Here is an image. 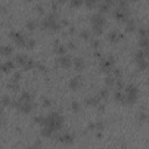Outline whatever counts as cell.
<instances>
[{
	"mask_svg": "<svg viewBox=\"0 0 149 149\" xmlns=\"http://www.w3.org/2000/svg\"><path fill=\"white\" fill-rule=\"evenodd\" d=\"M71 107H72V109H73V112H79V109H80V105H79V102L78 101H72V104H71Z\"/></svg>",
	"mask_w": 149,
	"mask_h": 149,
	"instance_id": "39",
	"label": "cell"
},
{
	"mask_svg": "<svg viewBox=\"0 0 149 149\" xmlns=\"http://www.w3.org/2000/svg\"><path fill=\"white\" fill-rule=\"evenodd\" d=\"M35 66H36L38 70H41V71H47V68H45L42 63H35Z\"/></svg>",
	"mask_w": 149,
	"mask_h": 149,
	"instance_id": "49",
	"label": "cell"
},
{
	"mask_svg": "<svg viewBox=\"0 0 149 149\" xmlns=\"http://www.w3.org/2000/svg\"><path fill=\"white\" fill-rule=\"evenodd\" d=\"M58 64L62 68H64V69H69L71 66V64H72V59H71L70 55H63V56H61L58 58Z\"/></svg>",
	"mask_w": 149,
	"mask_h": 149,
	"instance_id": "9",
	"label": "cell"
},
{
	"mask_svg": "<svg viewBox=\"0 0 149 149\" xmlns=\"http://www.w3.org/2000/svg\"><path fill=\"white\" fill-rule=\"evenodd\" d=\"M90 21L92 23V26H97V27H101L104 28L105 24H106V19L102 14L100 13H94L90 16Z\"/></svg>",
	"mask_w": 149,
	"mask_h": 149,
	"instance_id": "6",
	"label": "cell"
},
{
	"mask_svg": "<svg viewBox=\"0 0 149 149\" xmlns=\"http://www.w3.org/2000/svg\"><path fill=\"white\" fill-rule=\"evenodd\" d=\"M37 27V22L35 20H28L26 22V28L29 29V30H35Z\"/></svg>",
	"mask_w": 149,
	"mask_h": 149,
	"instance_id": "29",
	"label": "cell"
},
{
	"mask_svg": "<svg viewBox=\"0 0 149 149\" xmlns=\"http://www.w3.org/2000/svg\"><path fill=\"white\" fill-rule=\"evenodd\" d=\"M58 1H52L51 2V9H52V12H56V13H58L57 10H58Z\"/></svg>",
	"mask_w": 149,
	"mask_h": 149,
	"instance_id": "45",
	"label": "cell"
},
{
	"mask_svg": "<svg viewBox=\"0 0 149 149\" xmlns=\"http://www.w3.org/2000/svg\"><path fill=\"white\" fill-rule=\"evenodd\" d=\"M136 64H137V68H139L140 71H143V70H146L148 68V61L147 59H142V61L137 62Z\"/></svg>",
	"mask_w": 149,
	"mask_h": 149,
	"instance_id": "32",
	"label": "cell"
},
{
	"mask_svg": "<svg viewBox=\"0 0 149 149\" xmlns=\"http://www.w3.org/2000/svg\"><path fill=\"white\" fill-rule=\"evenodd\" d=\"M14 68H15V65H14V63H13L12 61H6L5 63L0 64V71L3 72V73H8V72L12 71Z\"/></svg>",
	"mask_w": 149,
	"mask_h": 149,
	"instance_id": "12",
	"label": "cell"
},
{
	"mask_svg": "<svg viewBox=\"0 0 149 149\" xmlns=\"http://www.w3.org/2000/svg\"><path fill=\"white\" fill-rule=\"evenodd\" d=\"M114 99H115L118 102L122 104V105H125V104H126V94L121 93L120 91L114 92Z\"/></svg>",
	"mask_w": 149,
	"mask_h": 149,
	"instance_id": "21",
	"label": "cell"
},
{
	"mask_svg": "<svg viewBox=\"0 0 149 149\" xmlns=\"http://www.w3.org/2000/svg\"><path fill=\"white\" fill-rule=\"evenodd\" d=\"M139 36H140V37H147V36H148V30H147V28L140 27V28H139Z\"/></svg>",
	"mask_w": 149,
	"mask_h": 149,
	"instance_id": "35",
	"label": "cell"
},
{
	"mask_svg": "<svg viewBox=\"0 0 149 149\" xmlns=\"http://www.w3.org/2000/svg\"><path fill=\"white\" fill-rule=\"evenodd\" d=\"M139 45H140V49H142V50L149 49V47H148V36L147 37H140L139 38Z\"/></svg>",
	"mask_w": 149,
	"mask_h": 149,
	"instance_id": "24",
	"label": "cell"
},
{
	"mask_svg": "<svg viewBox=\"0 0 149 149\" xmlns=\"http://www.w3.org/2000/svg\"><path fill=\"white\" fill-rule=\"evenodd\" d=\"M54 51H55V54L63 56V55H65V52H66V47H65L64 44H59L58 41H56L55 44H54Z\"/></svg>",
	"mask_w": 149,
	"mask_h": 149,
	"instance_id": "14",
	"label": "cell"
},
{
	"mask_svg": "<svg viewBox=\"0 0 149 149\" xmlns=\"http://www.w3.org/2000/svg\"><path fill=\"white\" fill-rule=\"evenodd\" d=\"M20 79H21V73H20V72L14 73L13 77L10 78V80L8 81L7 87L10 88V90H13V91H17V90L20 88V84H19Z\"/></svg>",
	"mask_w": 149,
	"mask_h": 149,
	"instance_id": "7",
	"label": "cell"
},
{
	"mask_svg": "<svg viewBox=\"0 0 149 149\" xmlns=\"http://www.w3.org/2000/svg\"><path fill=\"white\" fill-rule=\"evenodd\" d=\"M100 97L99 95H91L88 98L85 99V102L88 105V106H98L100 104Z\"/></svg>",
	"mask_w": 149,
	"mask_h": 149,
	"instance_id": "15",
	"label": "cell"
},
{
	"mask_svg": "<svg viewBox=\"0 0 149 149\" xmlns=\"http://www.w3.org/2000/svg\"><path fill=\"white\" fill-rule=\"evenodd\" d=\"M93 56H95L97 58H100V57H101V54H100L99 51H95V52L93 54Z\"/></svg>",
	"mask_w": 149,
	"mask_h": 149,
	"instance_id": "54",
	"label": "cell"
},
{
	"mask_svg": "<svg viewBox=\"0 0 149 149\" xmlns=\"http://www.w3.org/2000/svg\"><path fill=\"white\" fill-rule=\"evenodd\" d=\"M85 5H86L88 8H93V7L97 5V1H95V0H85Z\"/></svg>",
	"mask_w": 149,
	"mask_h": 149,
	"instance_id": "42",
	"label": "cell"
},
{
	"mask_svg": "<svg viewBox=\"0 0 149 149\" xmlns=\"http://www.w3.org/2000/svg\"><path fill=\"white\" fill-rule=\"evenodd\" d=\"M107 38H108V41L112 42V43H118L121 38H123V34L119 33L118 30H112V31L108 33Z\"/></svg>",
	"mask_w": 149,
	"mask_h": 149,
	"instance_id": "8",
	"label": "cell"
},
{
	"mask_svg": "<svg viewBox=\"0 0 149 149\" xmlns=\"http://www.w3.org/2000/svg\"><path fill=\"white\" fill-rule=\"evenodd\" d=\"M34 121L41 126H43V122H44V116L43 115H38V116H35L34 118Z\"/></svg>",
	"mask_w": 149,
	"mask_h": 149,
	"instance_id": "40",
	"label": "cell"
},
{
	"mask_svg": "<svg viewBox=\"0 0 149 149\" xmlns=\"http://www.w3.org/2000/svg\"><path fill=\"white\" fill-rule=\"evenodd\" d=\"M29 149H42V146H41V141H35V143L29 148Z\"/></svg>",
	"mask_w": 149,
	"mask_h": 149,
	"instance_id": "47",
	"label": "cell"
},
{
	"mask_svg": "<svg viewBox=\"0 0 149 149\" xmlns=\"http://www.w3.org/2000/svg\"><path fill=\"white\" fill-rule=\"evenodd\" d=\"M94 126H95V130H99V132H102V129H104V127H105V125H104V122H102L101 120L94 122Z\"/></svg>",
	"mask_w": 149,
	"mask_h": 149,
	"instance_id": "37",
	"label": "cell"
},
{
	"mask_svg": "<svg viewBox=\"0 0 149 149\" xmlns=\"http://www.w3.org/2000/svg\"><path fill=\"white\" fill-rule=\"evenodd\" d=\"M1 112H2V106L0 105V114H1Z\"/></svg>",
	"mask_w": 149,
	"mask_h": 149,
	"instance_id": "59",
	"label": "cell"
},
{
	"mask_svg": "<svg viewBox=\"0 0 149 149\" xmlns=\"http://www.w3.org/2000/svg\"><path fill=\"white\" fill-rule=\"evenodd\" d=\"M63 123H64V118L59 113L52 112L48 116H44V122L42 127H50L54 132H56L63 127Z\"/></svg>",
	"mask_w": 149,
	"mask_h": 149,
	"instance_id": "1",
	"label": "cell"
},
{
	"mask_svg": "<svg viewBox=\"0 0 149 149\" xmlns=\"http://www.w3.org/2000/svg\"><path fill=\"white\" fill-rule=\"evenodd\" d=\"M79 36L81 37V38H84V40H88L90 38V30H87V29H83V30H80V33H79Z\"/></svg>",
	"mask_w": 149,
	"mask_h": 149,
	"instance_id": "33",
	"label": "cell"
},
{
	"mask_svg": "<svg viewBox=\"0 0 149 149\" xmlns=\"http://www.w3.org/2000/svg\"><path fill=\"white\" fill-rule=\"evenodd\" d=\"M0 10H1V12H5V10H6V8H5L3 6H0Z\"/></svg>",
	"mask_w": 149,
	"mask_h": 149,
	"instance_id": "57",
	"label": "cell"
},
{
	"mask_svg": "<svg viewBox=\"0 0 149 149\" xmlns=\"http://www.w3.org/2000/svg\"><path fill=\"white\" fill-rule=\"evenodd\" d=\"M81 3H83L81 0H72V1L70 2V5H71L72 7H78V6H80Z\"/></svg>",
	"mask_w": 149,
	"mask_h": 149,
	"instance_id": "48",
	"label": "cell"
},
{
	"mask_svg": "<svg viewBox=\"0 0 149 149\" xmlns=\"http://www.w3.org/2000/svg\"><path fill=\"white\" fill-rule=\"evenodd\" d=\"M52 133H54V130L50 127H42V129H41V134L44 137H50L52 135Z\"/></svg>",
	"mask_w": 149,
	"mask_h": 149,
	"instance_id": "28",
	"label": "cell"
},
{
	"mask_svg": "<svg viewBox=\"0 0 149 149\" xmlns=\"http://www.w3.org/2000/svg\"><path fill=\"white\" fill-rule=\"evenodd\" d=\"M12 101H13V99L9 95H3L0 100V104H1V106H12Z\"/></svg>",
	"mask_w": 149,
	"mask_h": 149,
	"instance_id": "25",
	"label": "cell"
},
{
	"mask_svg": "<svg viewBox=\"0 0 149 149\" xmlns=\"http://www.w3.org/2000/svg\"><path fill=\"white\" fill-rule=\"evenodd\" d=\"M136 119H137L139 122H144V121H147V119H148V114H147L144 111H140V112L136 114Z\"/></svg>",
	"mask_w": 149,
	"mask_h": 149,
	"instance_id": "27",
	"label": "cell"
},
{
	"mask_svg": "<svg viewBox=\"0 0 149 149\" xmlns=\"http://www.w3.org/2000/svg\"><path fill=\"white\" fill-rule=\"evenodd\" d=\"M98 111L102 113V112L105 111V105H102V104H99V105H98Z\"/></svg>",
	"mask_w": 149,
	"mask_h": 149,
	"instance_id": "53",
	"label": "cell"
},
{
	"mask_svg": "<svg viewBox=\"0 0 149 149\" xmlns=\"http://www.w3.org/2000/svg\"><path fill=\"white\" fill-rule=\"evenodd\" d=\"M136 29V21L134 19H128L126 21V31L127 33H133Z\"/></svg>",
	"mask_w": 149,
	"mask_h": 149,
	"instance_id": "16",
	"label": "cell"
},
{
	"mask_svg": "<svg viewBox=\"0 0 149 149\" xmlns=\"http://www.w3.org/2000/svg\"><path fill=\"white\" fill-rule=\"evenodd\" d=\"M105 84H106L108 87L114 86V84H115V78H114L111 73H108V74L106 76V78H105Z\"/></svg>",
	"mask_w": 149,
	"mask_h": 149,
	"instance_id": "26",
	"label": "cell"
},
{
	"mask_svg": "<svg viewBox=\"0 0 149 149\" xmlns=\"http://www.w3.org/2000/svg\"><path fill=\"white\" fill-rule=\"evenodd\" d=\"M116 87H118V90H122L123 87H125V83L121 80V79H119V80H115V84H114Z\"/></svg>",
	"mask_w": 149,
	"mask_h": 149,
	"instance_id": "44",
	"label": "cell"
},
{
	"mask_svg": "<svg viewBox=\"0 0 149 149\" xmlns=\"http://www.w3.org/2000/svg\"><path fill=\"white\" fill-rule=\"evenodd\" d=\"M58 141H61L62 143H65V144H71L73 142V136L70 133H64L58 136Z\"/></svg>",
	"mask_w": 149,
	"mask_h": 149,
	"instance_id": "13",
	"label": "cell"
},
{
	"mask_svg": "<svg viewBox=\"0 0 149 149\" xmlns=\"http://www.w3.org/2000/svg\"><path fill=\"white\" fill-rule=\"evenodd\" d=\"M61 24H65V26H68V24H69V21H68V20H63Z\"/></svg>",
	"mask_w": 149,
	"mask_h": 149,
	"instance_id": "55",
	"label": "cell"
},
{
	"mask_svg": "<svg viewBox=\"0 0 149 149\" xmlns=\"http://www.w3.org/2000/svg\"><path fill=\"white\" fill-rule=\"evenodd\" d=\"M35 9H36V12H38L40 14H43V13H44V7H43L41 3H37V5L35 6Z\"/></svg>",
	"mask_w": 149,
	"mask_h": 149,
	"instance_id": "46",
	"label": "cell"
},
{
	"mask_svg": "<svg viewBox=\"0 0 149 149\" xmlns=\"http://www.w3.org/2000/svg\"><path fill=\"white\" fill-rule=\"evenodd\" d=\"M51 105V102H50V99H48V98H43V106L44 107H49Z\"/></svg>",
	"mask_w": 149,
	"mask_h": 149,
	"instance_id": "50",
	"label": "cell"
},
{
	"mask_svg": "<svg viewBox=\"0 0 149 149\" xmlns=\"http://www.w3.org/2000/svg\"><path fill=\"white\" fill-rule=\"evenodd\" d=\"M99 97H100V99H107L108 98V95H109V90L108 88H101L100 91H99V94H98Z\"/></svg>",
	"mask_w": 149,
	"mask_h": 149,
	"instance_id": "30",
	"label": "cell"
},
{
	"mask_svg": "<svg viewBox=\"0 0 149 149\" xmlns=\"http://www.w3.org/2000/svg\"><path fill=\"white\" fill-rule=\"evenodd\" d=\"M0 126H1V119H0Z\"/></svg>",
	"mask_w": 149,
	"mask_h": 149,
	"instance_id": "60",
	"label": "cell"
},
{
	"mask_svg": "<svg viewBox=\"0 0 149 149\" xmlns=\"http://www.w3.org/2000/svg\"><path fill=\"white\" fill-rule=\"evenodd\" d=\"M69 33H70V34H73V33H74V28H73V27H70Z\"/></svg>",
	"mask_w": 149,
	"mask_h": 149,
	"instance_id": "56",
	"label": "cell"
},
{
	"mask_svg": "<svg viewBox=\"0 0 149 149\" xmlns=\"http://www.w3.org/2000/svg\"><path fill=\"white\" fill-rule=\"evenodd\" d=\"M113 15H114V17H115L118 21H120V22H126V21L129 19V16H130V10H129L128 8H120V7H118V8L114 9Z\"/></svg>",
	"mask_w": 149,
	"mask_h": 149,
	"instance_id": "4",
	"label": "cell"
},
{
	"mask_svg": "<svg viewBox=\"0 0 149 149\" xmlns=\"http://www.w3.org/2000/svg\"><path fill=\"white\" fill-rule=\"evenodd\" d=\"M91 45H92L93 49H98L99 45H100L99 40H97V38H92V40H91Z\"/></svg>",
	"mask_w": 149,
	"mask_h": 149,
	"instance_id": "41",
	"label": "cell"
},
{
	"mask_svg": "<svg viewBox=\"0 0 149 149\" xmlns=\"http://www.w3.org/2000/svg\"><path fill=\"white\" fill-rule=\"evenodd\" d=\"M9 37H12L14 40V42L16 43L17 47L22 48V47H26V43H27V38L26 36L21 33V31H10L8 34Z\"/></svg>",
	"mask_w": 149,
	"mask_h": 149,
	"instance_id": "5",
	"label": "cell"
},
{
	"mask_svg": "<svg viewBox=\"0 0 149 149\" xmlns=\"http://www.w3.org/2000/svg\"><path fill=\"white\" fill-rule=\"evenodd\" d=\"M92 31H93L95 35H101L102 31H104V28H101V27H97V26H92Z\"/></svg>",
	"mask_w": 149,
	"mask_h": 149,
	"instance_id": "38",
	"label": "cell"
},
{
	"mask_svg": "<svg viewBox=\"0 0 149 149\" xmlns=\"http://www.w3.org/2000/svg\"><path fill=\"white\" fill-rule=\"evenodd\" d=\"M126 94H137L139 95V88L134 85V84H128L126 87Z\"/></svg>",
	"mask_w": 149,
	"mask_h": 149,
	"instance_id": "19",
	"label": "cell"
},
{
	"mask_svg": "<svg viewBox=\"0 0 149 149\" xmlns=\"http://www.w3.org/2000/svg\"><path fill=\"white\" fill-rule=\"evenodd\" d=\"M98 8H99V13L101 14V13H107V12H109V9H111V6L107 3V1L105 0V1H102V2H100L99 5H98Z\"/></svg>",
	"mask_w": 149,
	"mask_h": 149,
	"instance_id": "22",
	"label": "cell"
},
{
	"mask_svg": "<svg viewBox=\"0 0 149 149\" xmlns=\"http://www.w3.org/2000/svg\"><path fill=\"white\" fill-rule=\"evenodd\" d=\"M27 61H28V56H27L26 54H17V55L15 56V62H16L19 65H21V66H23Z\"/></svg>",
	"mask_w": 149,
	"mask_h": 149,
	"instance_id": "17",
	"label": "cell"
},
{
	"mask_svg": "<svg viewBox=\"0 0 149 149\" xmlns=\"http://www.w3.org/2000/svg\"><path fill=\"white\" fill-rule=\"evenodd\" d=\"M101 135H102V134H101V132H99V133L97 134V137H101Z\"/></svg>",
	"mask_w": 149,
	"mask_h": 149,
	"instance_id": "58",
	"label": "cell"
},
{
	"mask_svg": "<svg viewBox=\"0 0 149 149\" xmlns=\"http://www.w3.org/2000/svg\"><path fill=\"white\" fill-rule=\"evenodd\" d=\"M111 74H112L114 78H115V77H116V78H120L121 74H122V72H121L120 69H118V68H113L112 71H111Z\"/></svg>",
	"mask_w": 149,
	"mask_h": 149,
	"instance_id": "34",
	"label": "cell"
},
{
	"mask_svg": "<svg viewBox=\"0 0 149 149\" xmlns=\"http://www.w3.org/2000/svg\"><path fill=\"white\" fill-rule=\"evenodd\" d=\"M19 100H20V101H24V102H31V101H33V95H31V93H29V92H27V91H23V92L21 93Z\"/></svg>",
	"mask_w": 149,
	"mask_h": 149,
	"instance_id": "18",
	"label": "cell"
},
{
	"mask_svg": "<svg viewBox=\"0 0 149 149\" xmlns=\"http://www.w3.org/2000/svg\"><path fill=\"white\" fill-rule=\"evenodd\" d=\"M35 44H36V42H35L34 38H28L27 40V43H26V48L27 49H33L35 47Z\"/></svg>",
	"mask_w": 149,
	"mask_h": 149,
	"instance_id": "36",
	"label": "cell"
},
{
	"mask_svg": "<svg viewBox=\"0 0 149 149\" xmlns=\"http://www.w3.org/2000/svg\"><path fill=\"white\" fill-rule=\"evenodd\" d=\"M66 47H68L69 49H72V50H74V49L77 48V47H76V43H74L73 41H70V42L68 43V45H66Z\"/></svg>",
	"mask_w": 149,
	"mask_h": 149,
	"instance_id": "51",
	"label": "cell"
},
{
	"mask_svg": "<svg viewBox=\"0 0 149 149\" xmlns=\"http://www.w3.org/2000/svg\"><path fill=\"white\" fill-rule=\"evenodd\" d=\"M12 52H13V47H10V45H0V55L9 56Z\"/></svg>",
	"mask_w": 149,
	"mask_h": 149,
	"instance_id": "20",
	"label": "cell"
},
{
	"mask_svg": "<svg viewBox=\"0 0 149 149\" xmlns=\"http://www.w3.org/2000/svg\"><path fill=\"white\" fill-rule=\"evenodd\" d=\"M41 26L43 29H51V30H58L61 28V23L58 22V13L51 12L47 14V16L42 20Z\"/></svg>",
	"mask_w": 149,
	"mask_h": 149,
	"instance_id": "2",
	"label": "cell"
},
{
	"mask_svg": "<svg viewBox=\"0 0 149 149\" xmlns=\"http://www.w3.org/2000/svg\"><path fill=\"white\" fill-rule=\"evenodd\" d=\"M118 7H120V8H128V1H126V0L118 1Z\"/></svg>",
	"mask_w": 149,
	"mask_h": 149,
	"instance_id": "43",
	"label": "cell"
},
{
	"mask_svg": "<svg viewBox=\"0 0 149 149\" xmlns=\"http://www.w3.org/2000/svg\"><path fill=\"white\" fill-rule=\"evenodd\" d=\"M24 70H31L33 68H35V62L31 58H28V61L26 62V64L22 66Z\"/></svg>",
	"mask_w": 149,
	"mask_h": 149,
	"instance_id": "31",
	"label": "cell"
},
{
	"mask_svg": "<svg viewBox=\"0 0 149 149\" xmlns=\"http://www.w3.org/2000/svg\"><path fill=\"white\" fill-rule=\"evenodd\" d=\"M147 57H148V56L144 54V51H143L142 49H139V50L135 52V56H134L136 63L140 62V61H142V59H147Z\"/></svg>",
	"mask_w": 149,
	"mask_h": 149,
	"instance_id": "23",
	"label": "cell"
},
{
	"mask_svg": "<svg viewBox=\"0 0 149 149\" xmlns=\"http://www.w3.org/2000/svg\"><path fill=\"white\" fill-rule=\"evenodd\" d=\"M114 63H115V58H114L113 56H108V57H106V58H101V61H100V63H99L100 71H102V72H105V73H111Z\"/></svg>",
	"mask_w": 149,
	"mask_h": 149,
	"instance_id": "3",
	"label": "cell"
},
{
	"mask_svg": "<svg viewBox=\"0 0 149 149\" xmlns=\"http://www.w3.org/2000/svg\"><path fill=\"white\" fill-rule=\"evenodd\" d=\"M80 85H81V77L80 76L72 77L69 81V87L71 90H77L78 87H80Z\"/></svg>",
	"mask_w": 149,
	"mask_h": 149,
	"instance_id": "11",
	"label": "cell"
},
{
	"mask_svg": "<svg viewBox=\"0 0 149 149\" xmlns=\"http://www.w3.org/2000/svg\"><path fill=\"white\" fill-rule=\"evenodd\" d=\"M95 129V126H94V122H90L87 125V130H94Z\"/></svg>",
	"mask_w": 149,
	"mask_h": 149,
	"instance_id": "52",
	"label": "cell"
},
{
	"mask_svg": "<svg viewBox=\"0 0 149 149\" xmlns=\"http://www.w3.org/2000/svg\"><path fill=\"white\" fill-rule=\"evenodd\" d=\"M72 64H73V66H74V69H76L77 71H81V70H84L85 66H86V63H85V61H84L81 57H76V58L72 61Z\"/></svg>",
	"mask_w": 149,
	"mask_h": 149,
	"instance_id": "10",
	"label": "cell"
}]
</instances>
